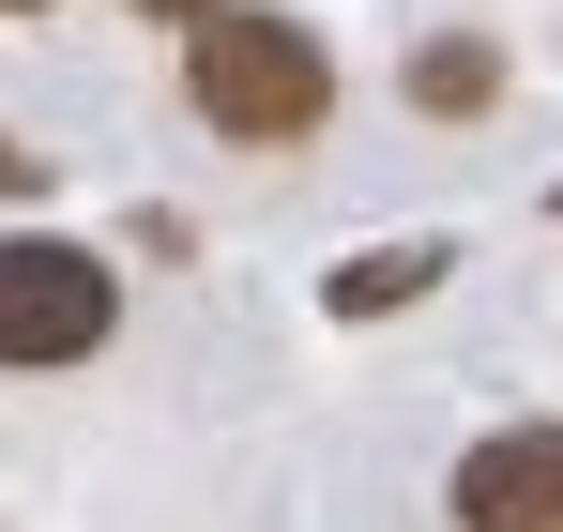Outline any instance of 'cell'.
<instances>
[{
    "label": "cell",
    "instance_id": "obj_1",
    "mask_svg": "<svg viewBox=\"0 0 563 532\" xmlns=\"http://www.w3.org/2000/svg\"><path fill=\"white\" fill-rule=\"evenodd\" d=\"M184 91L213 137H244V153H289V137H320V107H335V62H320V31L305 15H244V0H213L184 31Z\"/></svg>",
    "mask_w": 563,
    "mask_h": 532
},
{
    "label": "cell",
    "instance_id": "obj_2",
    "mask_svg": "<svg viewBox=\"0 0 563 532\" xmlns=\"http://www.w3.org/2000/svg\"><path fill=\"white\" fill-rule=\"evenodd\" d=\"M107 320H122V289H107L92 244H62V229H0V365H92Z\"/></svg>",
    "mask_w": 563,
    "mask_h": 532
},
{
    "label": "cell",
    "instance_id": "obj_3",
    "mask_svg": "<svg viewBox=\"0 0 563 532\" xmlns=\"http://www.w3.org/2000/svg\"><path fill=\"white\" fill-rule=\"evenodd\" d=\"M457 532H563V426H503L457 456Z\"/></svg>",
    "mask_w": 563,
    "mask_h": 532
},
{
    "label": "cell",
    "instance_id": "obj_4",
    "mask_svg": "<svg viewBox=\"0 0 563 532\" xmlns=\"http://www.w3.org/2000/svg\"><path fill=\"white\" fill-rule=\"evenodd\" d=\"M411 91H427V107H487V91H503V62H487V46H427V62H411Z\"/></svg>",
    "mask_w": 563,
    "mask_h": 532
},
{
    "label": "cell",
    "instance_id": "obj_5",
    "mask_svg": "<svg viewBox=\"0 0 563 532\" xmlns=\"http://www.w3.org/2000/svg\"><path fill=\"white\" fill-rule=\"evenodd\" d=\"M427 244H396V259H366V274H335V320H366V304H411V289H427Z\"/></svg>",
    "mask_w": 563,
    "mask_h": 532
},
{
    "label": "cell",
    "instance_id": "obj_6",
    "mask_svg": "<svg viewBox=\"0 0 563 532\" xmlns=\"http://www.w3.org/2000/svg\"><path fill=\"white\" fill-rule=\"evenodd\" d=\"M137 15H184V31H198V15H213V0H137Z\"/></svg>",
    "mask_w": 563,
    "mask_h": 532
},
{
    "label": "cell",
    "instance_id": "obj_7",
    "mask_svg": "<svg viewBox=\"0 0 563 532\" xmlns=\"http://www.w3.org/2000/svg\"><path fill=\"white\" fill-rule=\"evenodd\" d=\"M0 15H46V0H0Z\"/></svg>",
    "mask_w": 563,
    "mask_h": 532
}]
</instances>
